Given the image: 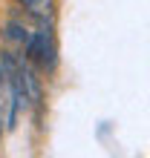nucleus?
I'll use <instances>...</instances> for the list:
<instances>
[{"instance_id":"nucleus-1","label":"nucleus","mask_w":150,"mask_h":158,"mask_svg":"<svg viewBox=\"0 0 150 158\" xmlns=\"http://www.w3.org/2000/svg\"><path fill=\"white\" fill-rule=\"evenodd\" d=\"M23 58L38 66L46 78L55 75L58 69V40H55V23H41L35 26V35L29 38V43L23 46Z\"/></svg>"},{"instance_id":"nucleus-2","label":"nucleus","mask_w":150,"mask_h":158,"mask_svg":"<svg viewBox=\"0 0 150 158\" xmlns=\"http://www.w3.org/2000/svg\"><path fill=\"white\" fill-rule=\"evenodd\" d=\"M20 83H23L26 98H29L32 112H35V121H41V112H43V98H46V92H43V72L38 69V66H32L29 60H23Z\"/></svg>"},{"instance_id":"nucleus-4","label":"nucleus","mask_w":150,"mask_h":158,"mask_svg":"<svg viewBox=\"0 0 150 158\" xmlns=\"http://www.w3.org/2000/svg\"><path fill=\"white\" fill-rule=\"evenodd\" d=\"M12 3L15 12L23 15L32 26L55 23V17H58V0H12Z\"/></svg>"},{"instance_id":"nucleus-5","label":"nucleus","mask_w":150,"mask_h":158,"mask_svg":"<svg viewBox=\"0 0 150 158\" xmlns=\"http://www.w3.org/2000/svg\"><path fill=\"white\" fill-rule=\"evenodd\" d=\"M9 132L6 129V109H0V147H3V135Z\"/></svg>"},{"instance_id":"nucleus-3","label":"nucleus","mask_w":150,"mask_h":158,"mask_svg":"<svg viewBox=\"0 0 150 158\" xmlns=\"http://www.w3.org/2000/svg\"><path fill=\"white\" fill-rule=\"evenodd\" d=\"M32 35H35V26L17 12L9 15L0 26V40H3V46H12V49H23Z\"/></svg>"}]
</instances>
